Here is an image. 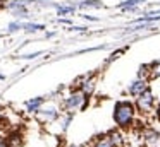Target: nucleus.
Segmentation results:
<instances>
[{"label": "nucleus", "mask_w": 160, "mask_h": 147, "mask_svg": "<svg viewBox=\"0 0 160 147\" xmlns=\"http://www.w3.org/2000/svg\"><path fill=\"white\" fill-rule=\"evenodd\" d=\"M43 104V98H36V99H31V101L26 103V108H28V111H38L40 106Z\"/></svg>", "instance_id": "nucleus-9"}, {"label": "nucleus", "mask_w": 160, "mask_h": 147, "mask_svg": "<svg viewBox=\"0 0 160 147\" xmlns=\"http://www.w3.org/2000/svg\"><path fill=\"white\" fill-rule=\"evenodd\" d=\"M81 9H84V7H103V3L100 2V0H84V2L79 3Z\"/></svg>", "instance_id": "nucleus-11"}, {"label": "nucleus", "mask_w": 160, "mask_h": 147, "mask_svg": "<svg viewBox=\"0 0 160 147\" xmlns=\"http://www.w3.org/2000/svg\"><path fill=\"white\" fill-rule=\"evenodd\" d=\"M152 75H155V77H157V75H160V62L152 67Z\"/></svg>", "instance_id": "nucleus-14"}, {"label": "nucleus", "mask_w": 160, "mask_h": 147, "mask_svg": "<svg viewBox=\"0 0 160 147\" xmlns=\"http://www.w3.org/2000/svg\"><path fill=\"white\" fill-rule=\"evenodd\" d=\"M0 147H11V144H9V140L0 139Z\"/></svg>", "instance_id": "nucleus-15"}, {"label": "nucleus", "mask_w": 160, "mask_h": 147, "mask_svg": "<svg viewBox=\"0 0 160 147\" xmlns=\"http://www.w3.org/2000/svg\"><path fill=\"white\" fill-rule=\"evenodd\" d=\"M139 3H143V0H126V2L119 3V9H121V10H131V12H132Z\"/></svg>", "instance_id": "nucleus-7"}, {"label": "nucleus", "mask_w": 160, "mask_h": 147, "mask_svg": "<svg viewBox=\"0 0 160 147\" xmlns=\"http://www.w3.org/2000/svg\"><path fill=\"white\" fill-rule=\"evenodd\" d=\"M93 87H95V80H93V79H91V80H86V82H84V85H83V92H86V94H88V92L93 91Z\"/></svg>", "instance_id": "nucleus-13"}, {"label": "nucleus", "mask_w": 160, "mask_h": 147, "mask_svg": "<svg viewBox=\"0 0 160 147\" xmlns=\"http://www.w3.org/2000/svg\"><path fill=\"white\" fill-rule=\"evenodd\" d=\"M134 113H136V109L131 103L122 101V103H119L114 109V120L119 126H128L129 123L134 120Z\"/></svg>", "instance_id": "nucleus-1"}, {"label": "nucleus", "mask_w": 160, "mask_h": 147, "mask_svg": "<svg viewBox=\"0 0 160 147\" xmlns=\"http://www.w3.org/2000/svg\"><path fill=\"white\" fill-rule=\"evenodd\" d=\"M143 91H146V80H145V79H139V80H136L134 84L129 87V92H131V94H134V96H139Z\"/></svg>", "instance_id": "nucleus-5"}, {"label": "nucleus", "mask_w": 160, "mask_h": 147, "mask_svg": "<svg viewBox=\"0 0 160 147\" xmlns=\"http://www.w3.org/2000/svg\"><path fill=\"white\" fill-rule=\"evenodd\" d=\"M157 116H158V120H160V106L157 108Z\"/></svg>", "instance_id": "nucleus-16"}, {"label": "nucleus", "mask_w": 160, "mask_h": 147, "mask_svg": "<svg viewBox=\"0 0 160 147\" xmlns=\"http://www.w3.org/2000/svg\"><path fill=\"white\" fill-rule=\"evenodd\" d=\"M22 29L26 33H36V31L45 29V26L43 24H36V22H22Z\"/></svg>", "instance_id": "nucleus-8"}, {"label": "nucleus", "mask_w": 160, "mask_h": 147, "mask_svg": "<svg viewBox=\"0 0 160 147\" xmlns=\"http://www.w3.org/2000/svg\"><path fill=\"white\" fill-rule=\"evenodd\" d=\"M84 103H86V92L78 91V92H72V94H71L69 98L66 99L64 106H66V109L72 111V109H79V108H83Z\"/></svg>", "instance_id": "nucleus-2"}, {"label": "nucleus", "mask_w": 160, "mask_h": 147, "mask_svg": "<svg viewBox=\"0 0 160 147\" xmlns=\"http://www.w3.org/2000/svg\"><path fill=\"white\" fill-rule=\"evenodd\" d=\"M38 113L42 115V118L45 120V122H52V120L57 118V109L55 108H48V109H38Z\"/></svg>", "instance_id": "nucleus-6"}, {"label": "nucleus", "mask_w": 160, "mask_h": 147, "mask_svg": "<svg viewBox=\"0 0 160 147\" xmlns=\"http://www.w3.org/2000/svg\"><path fill=\"white\" fill-rule=\"evenodd\" d=\"M19 29H22V22H19V21H14V22L9 24V33H16Z\"/></svg>", "instance_id": "nucleus-12"}, {"label": "nucleus", "mask_w": 160, "mask_h": 147, "mask_svg": "<svg viewBox=\"0 0 160 147\" xmlns=\"http://www.w3.org/2000/svg\"><path fill=\"white\" fill-rule=\"evenodd\" d=\"M95 147H121V135L112 133V135L102 137L100 140H97Z\"/></svg>", "instance_id": "nucleus-4"}, {"label": "nucleus", "mask_w": 160, "mask_h": 147, "mask_svg": "<svg viewBox=\"0 0 160 147\" xmlns=\"http://www.w3.org/2000/svg\"><path fill=\"white\" fill-rule=\"evenodd\" d=\"M138 108H139V111H143V113H146L148 109H152V106H153V94L146 89V91H143L141 94H139V98H138Z\"/></svg>", "instance_id": "nucleus-3"}, {"label": "nucleus", "mask_w": 160, "mask_h": 147, "mask_svg": "<svg viewBox=\"0 0 160 147\" xmlns=\"http://www.w3.org/2000/svg\"><path fill=\"white\" fill-rule=\"evenodd\" d=\"M57 7V14L59 16H67V14H72L76 10L74 5H55Z\"/></svg>", "instance_id": "nucleus-10"}]
</instances>
